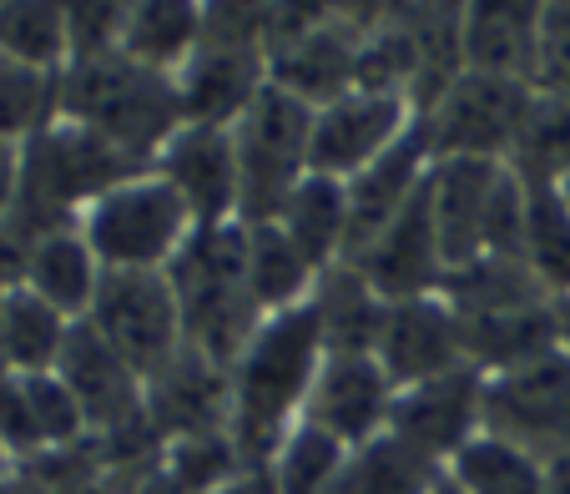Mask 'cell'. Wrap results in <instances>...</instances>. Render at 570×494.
Returning a JSON list of instances; mask_svg holds the SVG:
<instances>
[{
	"mask_svg": "<svg viewBox=\"0 0 570 494\" xmlns=\"http://www.w3.org/2000/svg\"><path fill=\"white\" fill-rule=\"evenodd\" d=\"M318 368H323V338L308 303L268 313L258 323V334L248 338V348L227 368V378H233V424L227 429H233L248 470H268L278 444L303 419V404L313 394Z\"/></svg>",
	"mask_w": 570,
	"mask_h": 494,
	"instance_id": "1",
	"label": "cell"
},
{
	"mask_svg": "<svg viewBox=\"0 0 570 494\" xmlns=\"http://www.w3.org/2000/svg\"><path fill=\"white\" fill-rule=\"evenodd\" d=\"M141 172H151V161L121 151L91 127L56 117L31 141H21V192H16V213L6 227L21 233L26 243L56 227H76L97 197Z\"/></svg>",
	"mask_w": 570,
	"mask_h": 494,
	"instance_id": "2",
	"label": "cell"
},
{
	"mask_svg": "<svg viewBox=\"0 0 570 494\" xmlns=\"http://www.w3.org/2000/svg\"><path fill=\"white\" fill-rule=\"evenodd\" d=\"M56 117L91 127L97 137L117 141L121 151H131L141 161H157V151L187 121L177 71H157V66L137 61L127 51L66 66Z\"/></svg>",
	"mask_w": 570,
	"mask_h": 494,
	"instance_id": "3",
	"label": "cell"
},
{
	"mask_svg": "<svg viewBox=\"0 0 570 494\" xmlns=\"http://www.w3.org/2000/svg\"><path fill=\"white\" fill-rule=\"evenodd\" d=\"M167 278H173L177 308H183L187 348L233 368L237 354L248 348V338L258 334V323L268 318L248 288V227H193V237L167 263Z\"/></svg>",
	"mask_w": 570,
	"mask_h": 494,
	"instance_id": "4",
	"label": "cell"
},
{
	"mask_svg": "<svg viewBox=\"0 0 570 494\" xmlns=\"http://www.w3.org/2000/svg\"><path fill=\"white\" fill-rule=\"evenodd\" d=\"M237 141V223H278L288 192L308 177L313 107L283 87H263L233 127Z\"/></svg>",
	"mask_w": 570,
	"mask_h": 494,
	"instance_id": "5",
	"label": "cell"
},
{
	"mask_svg": "<svg viewBox=\"0 0 570 494\" xmlns=\"http://www.w3.org/2000/svg\"><path fill=\"white\" fill-rule=\"evenodd\" d=\"M193 207L157 172L111 187L81 213V233L101 258V268H167L177 247L193 237Z\"/></svg>",
	"mask_w": 570,
	"mask_h": 494,
	"instance_id": "6",
	"label": "cell"
},
{
	"mask_svg": "<svg viewBox=\"0 0 570 494\" xmlns=\"http://www.w3.org/2000/svg\"><path fill=\"white\" fill-rule=\"evenodd\" d=\"M87 323L141 378L167 368L187 348L183 308L167 268H107Z\"/></svg>",
	"mask_w": 570,
	"mask_h": 494,
	"instance_id": "7",
	"label": "cell"
},
{
	"mask_svg": "<svg viewBox=\"0 0 570 494\" xmlns=\"http://www.w3.org/2000/svg\"><path fill=\"white\" fill-rule=\"evenodd\" d=\"M530 107H535V81L520 76H490L464 66L454 76L444 97L430 111H420L430 127L434 157H495L510 161L525 127Z\"/></svg>",
	"mask_w": 570,
	"mask_h": 494,
	"instance_id": "8",
	"label": "cell"
},
{
	"mask_svg": "<svg viewBox=\"0 0 570 494\" xmlns=\"http://www.w3.org/2000/svg\"><path fill=\"white\" fill-rule=\"evenodd\" d=\"M484 434L520 444L540 464L570 454V354L484 378Z\"/></svg>",
	"mask_w": 570,
	"mask_h": 494,
	"instance_id": "9",
	"label": "cell"
},
{
	"mask_svg": "<svg viewBox=\"0 0 570 494\" xmlns=\"http://www.w3.org/2000/svg\"><path fill=\"white\" fill-rule=\"evenodd\" d=\"M420 107L410 97H384V91H348L313 111V141H308V172L348 182L364 172L379 151H389L414 127Z\"/></svg>",
	"mask_w": 570,
	"mask_h": 494,
	"instance_id": "10",
	"label": "cell"
},
{
	"mask_svg": "<svg viewBox=\"0 0 570 494\" xmlns=\"http://www.w3.org/2000/svg\"><path fill=\"white\" fill-rule=\"evenodd\" d=\"M389 434H399L404 444H414L420 454L450 470L454 454L484 434V374L464 364L440 378L399 388L394 408H389Z\"/></svg>",
	"mask_w": 570,
	"mask_h": 494,
	"instance_id": "11",
	"label": "cell"
},
{
	"mask_svg": "<svg viewBox=\"0 0 570 494\" xmlns=\"http://www.w3.org/2000/svg\"><path fill=\"white\" fill-rule=\"evenodd\" d=\"M430 167H434L430 127H424V117H414V127L404 131L394 147L379 151L364 172L348 177L344 182L348 187V243H344L348 263L414 202V192L430 182Z\"/></svg>",
	"mask_w": 570,
	"mask_h": 494,
	"instance_id": "12",
	"label": "cell"
},
{
	"mask_svg": "<svg viewBox=\"0 0 570 494\" xmlns=\"http://www.w3.org/2000/svg\"><path fill=\"white\" fill-rule=\"evenodd\" d=\"M374 358L394 378V388H410V384H424V378L450 374V368H464L470 358H464L460 313L444 303V293L389 303Z\"/></svg>",
	"mask_w": 570,
	"mask_h": 494,
	"instance_id": "13",
	"label": "cell"
},
{
	"mask_svg": "<svg viewBox=\"0 0 570 494\" xmlns=\"http://www.w3.org/2000/svg\"><path fill=\"white\" fill-rule=\"evenodd\" d=\"M394 394V378L384 374V364L374 354H323L313 394L303 404V419L344 439L348 449H358V444L389 429Z\"/></svg>",
	"mask_w": 570,
	"mask_h": 494,
	"instance_id": "14",
	"label": "cell"
},
{
	"mask_svg": "<svg viewBox=\"0 0 570 494\" xmlns=\"http://www.w3.org/2000/svg\"><path fill=\"white\" fill-rule=\"evenodd\" d=\"M151 172L183 192L197 227L237 223V141L227 127H183L157 151Z\"/></svg>",
	"mask_w": 570,
	"mask_h": 494,
	"instance_id": "15",
	"label": "cell"
},
{
	"mask_svg": "<svg viewBox=\"0 0 570 494\" xmlns=\"http://www.w3.org/2000/svg\"><path fill=\"white\" fill-rule=\"evenodd\" d=\"M364 278L379 288L384 303H404V298H430L444 288V258H440V237H434V217H430V182L414 192V202L358 253Z\"/></svg>",
	"mask_w": 570,
	"mask_h": 494,
	"instance_id": "16",
	"label": "cell"
},
{
	"mask_svg": "<svg viewBox=\"0 0 570 494\" xmlns=\"http://www.w3.org/2000/svg\"><path fill=\"white\" fill-rule=\"evenodd\" d=\"M147 424L161 444L183 434H207L233 424V378L197 348H183L167 368L147 378Z\"/></svg>",
	"mask_w": 570,
	"mask_h": 494,
	"instance_id": "17",
	"label": "cell"
},
{
	"mask_svg": "<svg viewBox=\"0 0 570 494\" xmlns=\"http://www.w3.org/2000/svg\"><path fill=\"white\" fill-rule=\"evenodd\" d=\"M505 161L495 157H434L430 167V217L440 237L444 273L484 258V213Z\"/></svg>",
	"mask_w": 570,
	"mask_h": 494,
	"instance_id": "18",
	"label": "cell"
},
{
	"mask_svg": "<svg viewBox=\"0 0 570 494\" xmlns=\"http://www.w3.org/2000/svg\"><path fill=\"white\" fill-rule=\"evenodd\" d=\"M268 87V51L263 46H223L203 41L193 61L177 71V91H183V117L193 127H227L243 121V111L258 101Z\"/></svg>",
	"mask_w": 570,
	"mask_h": 494,
	"instance_id": "19",
	"label": "cell"
},
{
	"mask_svg": "<svg viewBox=\"0 0 570 494\" xmlns=\"http://www.w3.org/2000/svg\"><path fill=\"white\" fill-rule=\"evenodd\" d=\"M358 46H364V36L354 26L328 21L308 36L268 46V81L318 111L358 87Z\"/></svg>",
	"mask_w": 570,
	"mask_h": 494,
	"instance_id": "20",
	"label": "cell"
},
{
	"mask_svg": "<svg viewBox=\"0 0 570 494\" xmlns=\"http://www.w3.org/2000/svg\"><path fill=\"white\" fill-rule=\"evenodd\" d=\"M546 0H464V66L535 81Z\"/></svg>",
	"mask_w": 570,
	"mask_h": 494,
	"instance_id": "21",
	"label": "cell"
},
{
	"mask_svg": "<svg viewBox=\"0 0 570 494\" xmlns=\"http://www.w3.org/2000/svg\"><path fill=\"white\" fill-rule=\"evenodd\" d=\"M308 308H313V323H318L323 354H374L389 303L379 298V288L364 278L358 263L338 258L313 278Z\"/></svg>",
	"mask_w": 570,
	"mask_h": 494,
	"instance_id": "22",
	"label": "cell"
},
{
	"mask_svg": "<svg viewBox=\"0 0 570 494\" xmlns=\"http://www.w3.org/2000/svg\"><path fill=\"white\" fill-rule=\"evenodd\" d=\"M101 258L91 253L87 233L81 223L76 227H56V233H41L31 247H26V273L21 283L46 298L56 313H66L71 323H81L97 303V288H101Z\"/></svg>",
	"mask_w": 570,
	"mask_h": 494,
	"instance_id": "23",
	"label": "cell"
},
{
	"mask_svg": "<svg viewBox=\"0 0 570 494\" xmlns=\"http://www.w3.org/2000/svg\"><path fill=\"white\" fill-rule=\"evenodd\" d=\"M71 338V318L36 298L26 283L0 293V364L11 374H51Z\"/></svg>",
	"mask_w": 570,
	"mask_h": 494,
	"instance_id": "24",
	"label": "cell"
},
{
	"mask_svg": "<svg viewBox=\"0 0 570 494\" xmlns=\"http://www.w3.org/2000/svg\"><path fill=\"white\" fill-rule=\"evenodd\" d=\"M278 227L293 237V247H298L303 258L323 273L328 263L344 258V243H348V187L338 182V177L308 172L288 192V202H283Z\"/></svg>",
	"mask_w": 570,
	"mask_h": 494,
	"instance_id": "25",
	"label": "cell"
},
{
	"mask_svg": "<svg viewBox=\"0 0 570 494\" xmlns=\"http://www.w3.org/2000/svg\"><path fill=\"white\" fill-rule=\"evenodd\" d=\"M203 46V0H137L121 51L157 71H183Z\"/></svg>",
	"mask_w": 570,
	"mask_h": 494,
	"instance_id": "26",
	"label": "cell"
},
{
	"mask_svg": "<svg viewBox=\"0 0 570 494\" xmlns=\"http://www.w3.org/2000/svg\"><path fill=\"white\" fill-rule=\"evenodd\" d=\"M243 227H248V288H253V303H258L263 313H283V308L308 303L318 268H313L298 247H293V237L283 233L278 223H243Z\"/></svg>",
	"mask_w": 570,
	"mask_h": 494,
	"instance_id": "27",
	"label": "cell"
},
{
	"mask_svg": "<svg viewBox=\"0 0 570 494\" xmlns=\"http://www.w3.org/2000/svg\"><path fill=\"white\" fill-rule=\"evenodd\" d=\"M348 460H354V449L344 439L298 419L288 429V439L278 444V454L268 460L273 494H328L348 474Z\"/></svg>",
	"mask_w": 570,
	"mask_h": 494,
	"instance_id": "28",
	"label": "cell"
},
{
	"mask_svg": "<svg viewBox=\"0 0 570 494\" xmlns=\"http://www.w3.org/2000/svg\"><path fill=\"white\" fill-rule=\"evenodd\" d=\"M450 480L464 494H546V464L500 434H480L450 460Z\"/></svg>",
	"mask_w": 570,
	"mask_h": 494,
	"instance_id": "29",
	"label": "cell"
},
{
	"mask_svg": "<svg viewBox=\"0 0 570 494\" xmlns=\"http://www.w3.org/2000/svg\"><path fill=\"white\" fill-rule=\"evenodd\" d=\"M0 56L36 71L71 66V31H66L61 0H11L0 6Z\"/></svg>",
	"mask_w": 570,
	"mask_h": 494,
	"instance_id": "30",
	"label": "cell"
},
{
	"mask_svg": "<svg viewBox=\"0 0 570 494\" xmlns=\"http://www.w3.org/2000/svg\"><path fill=\"white\" fill-rule=\"evenodd\" d=\"M525 187H530V207H525V247H520V258L546 283L550 298H566L570 293V202L550 182H525Z\"/></svg>",
	"mask_w": 570,
	"mask_h": 494,
	"instance_id": "31",
	"label": "cell"
},
{
	"mask_svg": "<svg viewBox=\"0 0 570 494\" xmlns=\"http://www.w3.org/2000/svg\"><path fill=\"white\" fill-rule=\"evenodd\" d=\"M348 480L358 484V494H434L444 480V464L384 429L354 449Z\"/></svg>",
	"mask_w": 570,
	"mask_h": 494,
	"instance_id": "32",
	"label": "cell"
},
{
	"mask_svg": "<svg viewBox=\"0 0 570 494\" xmlns=\"http://www.w3.org/2000/svg\"><path fill=\"white\" fill-rule=\"evenodd\" d=\"M510 167L525 182H550V187L570 182V97L535 87V107H530L525 127H520Z\"/></svg>",
	"mask_w": 570,
	"mask_h": 494,
	"instance_id": "33",
	"label": "cell"
},
{
	"mask_svg": "<svg viewBox=\"0 0 570 494\" xmlns=\"http://www.w3.org/2000/svg\"><path fill=\"white\" fill-rule=\"evenodd\" d=\"M157 460H161V474H167L183 494H217L223 484H233L237 474L248 470L233 429H207V434L167 439Z\"/></svg>",
	"mask_w": 570,
	"mask_h": 494,
	"instance_id": "34",
	"label": "cell"
},
{
	"mask_svg": "<svg viewBox=\"0 0 570 494\" xmlns=\"http://www.w3.org/2000/svg\"><path fill=\"white\" fill-rule=\"evenodd\" d=\"M61 97V71H36V66L0 61V141H31L46 121H56Z\"/></svg>",
	"mask_w": 570,
	"mask_h": 494,
	"instance_id": "35",
	"label": "cell"
},
{
	"mask_svg": "<svg viewBox=\"0 0 570 494\" xmlns=\"http://www.w3.org/2000/svg\"><path fill=\"white\" fill-rule=\"evenodd\" d=\"M26 384V398H31V414H36V429H41V449L56 454V449H71V444L91 439L87 429V414L76 404V394L66 388V378L56 374H21Z\"/></svg>",
	"mask_w": 570,
	"mask_h": 494,
	"instance_id": "36",
	"label": "cell"
},
{
	"mask_svg": "<svg viewBox=\"0 0 570 494\" xmlns=\"http://www.w3.org/2000/svg\"><path fill=\"white\" fill-rule=\"evenodd\" d=\"M137 0H61L66 31H71V61H97L121 51Z\"/></svg>",
	"mask_w": 570,
	"mask_h": 494,
	"instance_id": "37",
	"label": "cell"
},
{
	"mask_svg": "<svg viewBox=\"0 0 570 494\" xmlns=\"http://www.w3.org/2000/svg\"><path fill=\"white\" fill-rule=\"evenodd\" d=\"M268 16L273 0H203V41L268 51Z\"/></svg>",
	"mask_w": 570,
	"mask_h": 494,
	"instance_id": "38",
	"label": "cell"
},
{
	"mask_svg": "<svg viewBox=\"0 0 570 494\" xmlns=\"http://www.w3.org/2000/svg\"><path fill=\"white\" fill-rule=\"evenodd\" d=\"M328 21H344V0H273L268 46H283L293 36H308Z\"/></svg>",
	"mask_w": 570,
	"mask_h": 494,
	"instance_id": "39",
	"label": "cell"
},
{
	"mask_svg": "<svg viewBox=\"0 0 570 494\" xmlns=\"http://www.w3.org/2000/svg\"><path fill=\"white\" fill-rule=\"evenodd\" d=\"M570 66V0H546L540 11V71L535 87H546L556 71Z\"/></svg>",
	"mask_w": 570,
	"mask_h": 494,
	"instance_id": "40",
	"label": "cell"
},
{
	"mask_svg": "<svg viewBox=\"0 0 570 494\" xmlns=\"http://www.w3.org/2000/svg\"><path fill=\"white\" fill-rule=\"evenodd\" d=\"M414 0H344V21L354 26L358 36H374V31H389L410 16Z\"/></svg>",
	"mask_w": 570,
	"mask_h": 494,
	"instance_id": "41",
	"label": "cell"
},
{
	"mask_svg": "<svg viewBox=\"0 0 570 494\" xmlns=\"http://www.w3.org/2000/svg\"><path fill=\"white\" fill-rule=\"evenodd\" d=\"M16 192H21V147H16V141H0V227L11 223Z\"/></svg>",
	"mask_w": 570,
	"mask_h": 494,
	"instance_id": "42",
	"label": "cell"
},
{
	"mask_svg": "<svg viewBox=\"0 0 570 494\" xmlns=\"http://www.w3.org/2000/svg\"><path fill=\"white\" fill-rule=\"evenodd\" d=\"M0 494H51V490H46L31 470H21V464H16V470L0 474Z\"/></svg>",
	"mask_w": 570,
	"mask_h": 494,
	"instance_id": "43",
	"label": "cell"
},
{
	"mask_svg": "<svg viewBox=\"0 0 570 494\" xmlns=\"http://www.w3.org/2000/svg\"><path fill=\"white\" fill-rule=\"evenodd\" d=\"M217 494H273V480H268V470H243L233 484H223Z\"/></svg>",
	"mask_w": 570,
	"mask_h": 494,
	"instance_id": "44",
	"label": "cell"
},
{
	"mask_svg": "<svg viewBox=\"0 0 570 494\" xmlns=\"http://www.w3.org/2000/svg\"><path fill=\"white\" fill-rule=\"evenodd\" d=\"M546 494H570V454L546 464Z\"/></svg>",
	"mask_w": 570,
	"mask_h": 494,
	"instance_id": "45",
	"label": "cell"
},
{
	"mask_svg": "<svg viewBox=\"0 0 570 494\" xmlns=\"http://www.w3.org/2000/svg\"><path fill=\"white\" fill-rule=\"evenodd\" d=\"M556 334H560V354H570V293L556 298Z\"/></svg>",
	"mask_w": 570,
	"mask_h": 494,
	"instance_id": "46",
	"label": "cell"
},
{
	"mask_svg": "<svg viewBox=\"0 0 570 494\" xmlns=\"http://www.w3.org/2000/svg\"><path fill=\"white\" fill-rule=\"evenodd\" d=\"M434 494H464V490L450 480V470H444V480H440V490H434Z\"/></svg>",
	"mask_w": 570,
	"mask_h": 494,
	"instance_id": "47",
	"label": "cell"
},
{
	"mask_svg": "<svg viewBox=\"0 0 570 494\" xmlns=\"http://www.w3.org/2000/svg\"><path fill=\"white\" fill-rule=\"evenodd\" d=\"M328 494H358V484H354V480H348V474H344V480H338V484H334V490H328Z\"/></svg>",
	"mask_w": 570,
	"mask_h": 494,
	"instance_id": "48",
	"label": "cell"
},
{
	"mask_svg": "<svg viewBox=\"0 0 570 494\" xmlns=\"http://www.w3.org/2000/svg\"><path fill=\"white\" fill-rule=\"evenodd\" d=\"M6 470H16V460L6 454V444H0V474H6Z\"/></svg>",
	"mask_w": 570,
	"mask_h": 494,
	"instance_id": "49",
	"label": "cell"
},
{
	"mask_svg": "<svg viewBox=\"0 0 570 494\" xmlns=\"http://www.w3.org/2000/svg\"><path fill=\"white\" fill-rule=\"evenodd\" d=\"M560 192H566V202H570V182H560Z\"/></svg>",
	"mask_w": 570,
	"mask_h": 494,
	"instance_id": "50",
	"label": "cell"
},
{
	"mask_svg": "<svg viewBox=\"0 0 570 494\" xmlns=\"http://www.w3.org/2000/svg\"><path fill=\"white\" fill-rule=\"evenodd\" d=\"M0 6H11V0H0Z\"/></svg>",
	"mask_w": 570,
	"mask_h": 494,
	"instance_id": "51",
	"label": "cell"
},
{
	"mask_svg": "<svg viewBox=\"0 0 570 494\" xmlns=\"http://www.w3.org/2000/svg\"><path fill=\"white\" fill-rule=\"evenodd\" d=\"M0 61H6V56H0Z\"/></svg>",
	"mask_w": 570,
	"mask_h": 494,
	"instance_id": "52",
	"label": "cell"
}]
</instances>
